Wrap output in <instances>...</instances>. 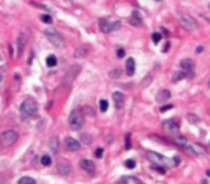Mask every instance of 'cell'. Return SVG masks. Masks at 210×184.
<instances>
[{"instance_id": "obj_7", "label": "cell", "mask_w": 210, "mask_h": 184, "mask_svg": "<svg viewBox=\"0 0 210 184\" xmlns=\"http://www.w3.org/2000/svg\"><path fill=\"white\" fill-rule=\"evenodd\" d=\"M99 29L102 33H111L115 30L121 29V23L120 22H107V20H101L99 22Z\"/></svg>"}, {"instance_id": "obj_17", "label": "cell", "mask_w": 210, "mask_h": 184, "mask_svg": "<svg viewBox=\"0 0 210 184\" xmlns=\"http://www.w3.org/2000/svg\"><path fill=\"white\" fill-rule=\"evenodd\" d=\"M81 168L85 170L86 173H94L95 171V164L91 160H82L81 161Z\"/></svg>"}, {"instance_id": "obj_8", "label": "cell", "mask_w": 210, "mask_h": 184, "mask_svg": "<svg viewBox=\"0 0 210 184\" xmlns=\"http://www.w3.org/2000/svg\"><path fill=\"white\" fill-rule=\"evenodd\" d=\"M163 127H164V130L169 134H171V135H176L177 132H179V130H180V127H179V122H177L176 120H167L163 124Z\"/></svg>"}, {"instance_id": "obj_18", "label": "cell", "mask_w": 210, "mask_h": 184, "mask_svg": "<svg viewBox=\"0 0 210 184\" xmlns=\"http://www.w3.org/2000/svg\"><path fill=\"white\" fill-rule=\"evenodd\" d=\"M120 184H141V181L134 176H122L120 178Z\"/></svg>"}, {"instance_id": "obj_16", "label": "cell", "mask_w": 210, "mask_h": 184, "mask_svg": "<svg viewBox=\"0 0 210 184\" xmlns=\"http://www.w3.org/2000/svg\"><path fill=\"white\" fill-rule=\"evenodd\" d=\"M125 72H127L128 76H132L135 73V62L132 58H128L127 62H125Z\"/></svg>"}, {"instance_id": "obj_44", "label": "cell", "mask_w": 210, "mask_h": 184, "mask_svg": "<svg viewBox=\"0 0 210 184\" xmlns=\"http://www.w3.org/2000/svg\"><path fill=\"white\" fill-rule=\"evenodd\" d=\"M206 174H207V177H210V170H207V171H206Z\"/></svg>"}, {"instance_id": "obj_19", "label": "cell", "mask_w": 210, "mask_h": 184, "mask_svg": "<svg viewBox=\"0 0 210 184\" xmlns=\"http://www.w3.org/2000/svg\"><path fill=\"white\" fill-rule=\"evenodd\" d=\"M88 52H89V49H88V46H81L79 49H76L75 50V58H86V55H88Z\"/></svg>"}, {"instance_id": "obj_25", "label": "cell", "mask_w": 210, "mask_h": 184, "mask_svg": "<svg viewBox=\"0 0 210 184\" xmlns=\"http://www.w3.org/2000/svg\"><path fill=\"white\" fill-rule=\"evenodd\" d=\"M17 184H36V181H35L32 177H22V178L17 181Z\"/></svg>"}, {"instance_id": "obj_4", "label": "cell", "mask_w": 210, "mask_h": 184, "mask_svg": "<svg viewBox=\"0 0 210 184\" xmlns=\"http://www.w3.org/2000/svg\"><path fill=\"white\" fill-rule=\"evenodd\" d=\"M19 138V134L15 131V130H7V131L2 132L0 135V145L3 147H10L12 144H15Z\"/></svg>"}, {"instance_id": "obj_40", "label": "cell", "mask_w": 210, "mask_h": 184, "mask_svg": "<svg viewBox=\"0 0 210 184\" xmlns=\"http://www.w3.org/2000/svg\"><path fill=\"white\" fill-rule=\"evenodd\" d=\"M173 161H174V165H179L180 164V157H174L173 158Z\"/></svg>"}, {"instance_id": "obj_21", "label": "cell", "mask_w": 210, "mask_h": 184, "mask_svg": "<svg viewBox=\"0 0 210 184\" xmlns=\"http://www.w3.org/2000/svg\"><path fill=\"white\" fill-rule=\"evenodd\" d=\"M187 150H190L193 154H206V151L203 150V148H199V147L196 145H191V144H187V147H186Z\"/></svg>"}, {"instance_id": "obj_11", "label": "cell", "mask_w": 210, "mask_h": 184, "mask_svg": "<svg viewBox=\"0 0 210 184\" xmlns=\"http://www.w3.org/2000/svg\"><path fill=\"white\" fill-rule=\"evenodd\" d=\"M65 144H66L68 150H71V151H78L79 148H81L79 141H76V139L72 138V137H66V138H65Z\"/></svg>"}, {"instance_id": "obj_26", "label": "cell", "mask_w": 210, "mask_h": 184, "mask_svg": "<svg viewBox=\"0 0 210 184\" xmlns=\"http://www.w3.org/2000/svg\"><path fill=\"white\" fill-rule=\"evenodd\" d=\"M41 163H42V165H45V167H49V165L52 164V158L49 157V155H42Z\"/></svg>"}, {"instance_id": "obj_38", "label": "cell", "mask_w": 210, "mask_h": 184, "mask_svg": "<svg viewBox=\"0 0 210 184\" xmlns=\"http://www.w3.org/2000/svg\"><path fill=\"white\" fill-rule=\"evenodd\" d=\"M124 55H125V50L122 48H120L118 50H117V56L118 58H124Z\"/></svg>"}, {"instance_id": "obj_6", "label": "cell", "mask_w": 210, "mask_h": 184, "mask_svg": "<svg viewBox=\"0 0 210 184\" xmlns=\"http://www.w3.org/2000/svg\"><path fill=\"white\" fill-rule=\"evenodd\" d=\"M147 157L150 158L151 161H154V163H155V164L163 165V167H171V165H174V163H171V160H169V158H165L164 155H161V154L153 153V151H150V153H147Z\"/></svg>"}, {"instance_id": "obj_1", "label": "cell", "mask_w": 210, "mask_h": 184, "mask_svg": "<svg viewBox=\"0 0 210 184\" xmlns=\"http://www.w3.org/2000/svg\"><path fill=\"white\" fill-rule=\"evenodd\" d=\"M38 108H39L38 102L35 99H32V98H27L20 105V115H22V118H29V116L35 115L38 112Z\"/></svg>"}, {"instance_id": "obj_31", "label": "cell", "mask_w": 210, "mask_h": 184, "mask_svg": "<svg viewBox=\"0 0 210 184\" xmlns=\"http://www.w3.org/2000/svg\"><path fill=\"white\" fill-rule=\"evenodd\" d=\"M41 20L43 23H48V25H50V23H52V17H50L49 15H42L41 16Z\"/></svg>"}, {"instance_id": "obj_39", "label": "cell", "mask_w": 210, "mask_h": 184, "mask_svg": "<svg viewBox=\"0 0 210 184\" xmlns=\"http://www.w3.org/2000/svg\"><path fill=\"white\" fill-rule=\"evenodd\" d=\"M171 108H173V105H171V104H169V105L161 106V109H160V111H161V112H165V111H169V109H171Z\"/></svg>"}, {"instance_id": "obj_30", "label": "cell", "mask_w": 210, "mask_h": 184, "mask_svg": "<svg viewBox=\"0 0 210 184\" xmlns=\"http://www.w3.org/2000/svg\"><path fill=\"white\" fill-rule=\"evenodd\" d=\"M99 109H101V112H105V111L108 109V102L105 101V99H101V101H99Z\"/></svg>"}, {"instance_id": "obj_34", "label": "cell", "mask_w": 210, "mask_h": 184, "mask_svg": "<svg viewBox=\"0 0 210 184\" xmlns=\"http://www.w3.org/2000/svg\"><path fill=\"white\" fill-rule=\"evenodd\" d=\"M153 170L158 171L160 174H165V168L163 167V165H153Z\"/></svg>"}, {"instance_id": "obj_13", "label": "cell", "mask_w": 210, "mask_h": 184, "mask_svg": "<svg viewBox=\"0 0 210 184\" xmlns=\"http://www.w3.org/2000/svg\"><path fill=\"white\" fill-rule=\"evenodd\" d=\"M128 23H130L131 26H138V27L143 26V19H141V16H140V13L137 10L132 12V16L130 17Z\"/></svg>"}, {"instance_id": "obj_33", "label": "cell", "mask_w": 210, "mask_h": 184, "mask_svg": "<svg viewBox=\"0 0 210 184\" xmlns=\"http://www.w3.org/2000/svg\"><path fill=\"white\" fill-rule=\"evenodd\" d=\"M151 39H153V42H154V43H158V42L161 40V35H160V33H157V32H154V33L151 35Z\"/></svg>"}, {"instance_id": "obj_46", "label": "cell", "mask_w": 210, "mask_h": 184, "mask_svg": "<svg viewBox=\"0 0 210 184\" xmlns=\"http://www.w3.org/2000/svg\"><path fill=\"white\" fill-rule=\"evenodd\" d=\"M155 2H161V0H155Z\"/></svg>"}, {"instance_id": "obj_5", "label": "cell", "mask_w": 210, "mask_h": 184, "mask_svg": "<svg viewBox=\"0 0 210 184\" xmlns=\"http://www.w3.org/2000/svg\"><path fill=\"white\" fill-rule=\"evenodd\" d=\"M84 122H85V120H84L82 111H72L71 115H69V127H71L72 130L78 131L79 128H82Z\"/></svg>"}, {"instance_id": "obj_48", "label": "cell", "mask_w": 210, "mask_h": 184, "mask_svg": "<svg viewBox=\"0 0 210 184\" xmlns=\"http://www.w3.org/2000/svg\"><path fill=\"white\" fill-rule=\"evenodd\" d=\"M0 147H2V145H0Z\"/></svg>"}, {"instance_id": "obj_37", "label": "cell", "mask_w": 210, "mask_h": 184, "mask_svg": "<svg viewBox=\"0 0 210 184\" xmlns=\"http://www.w3.org/2000/svg\"><path fill=\"white\" fill-rule=\"evenodd\" d=\"M102 155H104V150H102V148H97V150H95V157L101 158Z\"/></svg>"}, {"instance_id": "obj_42", "label": "cell", "mask_w": 210, "mask_h": 184, "mask_svg": "<svg viewBox=\"0 0 210 184\" xmlns=\"http://www.w3.org/2000/svg\"><path fill=\"white\" fill-rule=\"evenodd\" d=\"M196 52L197 53H200V52H203V46H199V48L196 49Z\"/></svg>"}, {"instance_id": "obj_14", "label": "cell", "mask_w": 210, "mask_h": 184, "mask_svg": "<svg viewBox=\"0 0 210 184\" xmlns=\"http://www.w3.org/2000/svg\"><path fill=\"white\" fill-rule=\"evenodd\" d=\"M170 97H171V92H170L169 89H163V91H160V92L155 95V101L160 102V104H163V102L169 101Z\"/></svg>"}, {"instance_id": "obj_47", "label": "cell", "mask_w": 210, "mask_h": 184, "mask_svg": "<svg viewBox=\"0 0 210 184\" xmlns=\"http://www.w3.org/2000/svg\"><path fill=\"white\" fill-rule=\"evenodd\" d=\"M209 87H210V81H209Z\"/></svg>"}, {"instance_id": "obj_32", "label": "cell", "mask_w": 210, "mask_h": 184, "mask_svg": "<svg viewBox=\"0 0 210 184\" xmlns=\"http://www.w3.org/2000/svg\"><path fill=\"white\" fill-rule=\"evenodd\" d=\"M135 165H137V164H135V161H134V160H131V158L125 161V167H127V168H130V170L135 168Z\"/></svg>"}, {"instance_id": "obj_28", "label": "cell", "mask_w": 210, "mask_h": 184, "mask_svg": "<svg viewBox=\"0 0 210 184\" xmlns=\"http://www.w3.org/2000/svg\"><path fill=\"white\" fill-rule=\"evenodd\" d=\"M25 40H26V35H22L19 38V43H17V48H19V55L22 53V50H23V45H25Z\"/></svg>"}, {"instance_id": "obj_9", "label": "cell", "mask_w": 210, "mask_h": 184, "mask_svg": "<svg viewBox=\"0 0 210 184\" xmlns=\"http://www.w3.org/2000/svg\"><path fill=\"white\" fill-rule=\"evenodd\" d=\"M180 68H181V71H184L189 76H191L193 75V71H194V62H193L191 59H189V58L181 59L180 60Z\"/></svg>"}, {"instance_id": "obj_3", "label": "cell", "mask_w": 210, "mask_h": 184, "mask_svg": "<svg viewBox=\"0 0 210 184\" xmlns=\"http://www.w3.org/2000/svg\"><path fill=\"white\" fill-rule=\"evenodd\" d=\"M45 36L53 46H56V48H64L65 42H64V38H62V35L55 29H46L45 30Z\"/></svg>"}, {"instance_id": "obj_41", "label": "cell", "mask_w": 210, "mask_h": 184, "mask_svg": "<svg viewBox=\"0 0 210 184\" xmlns=\"http://www.w3.org/2000/svg\"><path fill=\"white\" fill-rule=\"evenodd\" d=\"M150 82H151V76H148V78H146V82H144L143 85H144V87H146L147 83H150Z\"/></svg>"}, {"instance_id": "obj_10", "label": "cell", "mask_w": 210, "mask_h": 184, "mask_svg": "<svg viewBox=\"0 0 210 184\" xmlns=\"http://www.w3.org/2000/svg\"><path fill=\"white\" fill-rule=\"evenodd\" d=\"M112 99H114V104H115V106L118 109L124 108V104H125V97L122 92H120V91H115L112 94Z\"/></svg>"}, {"instance_id": "obj_27", "label": "cell", "mask_w": 210, "mask_h": 184, "mask_svg": "<svg viewBox=\"0 0 210 184\" xmlns=\"http://www.w3.org/2000/svg\"><path fill=\"white\" fill-rule=\"evenodd\" d=\"M81 141H82L84 144H91L92 143V137H91L89 134H81Z\"/></svg>"}, {"instance_id": "obj_20", "label": "cell", "mask_w": 210, "mask_h": 184, "mask_svg": "<svg viewBox=\"0 0 210 184\" xmlns=\"http://www.w3.org/2000/svg\"><path fill=\"white\" fill-rule=\"evenodd\" d=\"M49 147H50L52 153H58V150H59V141H58L56 137H52V138H50V141H49Z\"/></svg>"}, {"instance_id": "obj_29", "label": "cell", "mask_w": 210, "mask_h": 184, "mask_svg": "<svg viewBox=\"0 0 210 184\" xmlns=\"http://www.w3.org/2000/svg\"><path fill=\"white\" fill-rule=\"evenodd\" d=\"M125 150H131V134L125 135Z\"/></svg>"}, {"instance_id": "obj_23", "label": "cell", "mask_w": 210, "mask_h": 184, "mask_svg": "<svg viewBox=\"0 0 210 184\" xmlns=\"http://www.w3.org/2000/svg\"><path fill=\"white\" fill-rule=\"evenodd\" d=\"M186 76H189L187 73L184 71H180V72H174L173 73V82H179L180 79H183V78H186Z\"/></svg>"}, {"instance_id": "obj_22", "label": "cell", "mask_w": 210, "mask_h": 184, "mask_svg": "<svg viewBox=\"0 0 210 184\" xmlns=\"http://www.w3.org/2000/svg\"><path fill=\"white\" fill-rule=\"evenodd\" d=\"M56 64H58V58L55 56V55H49V56L46 58V65H48L49 68L56 66Z\"/></svg>"}, {"instance_id": "obj_12", "label": "cell", "mask_w": 210, "mask_h": 184, "mask_svg": "<svg viewBox=\"0 0 210 184\" xmlns=\"http://www.w3.org/2000/svg\"><path fill=\"white\" fill-rule=\"evenodd\" d=\"M71 165L68 164L66 161H59L56 164V171L59 174H62V176H66V174H69L71 173Z\"/></svg>"}, {"instance_id": "obj_45", "label": "cell", "mask_w": 210, "mask_h": 184, "mask_svg": "<svg viewBox=\"0 0 210 184\" xmlns=\"http://www.w3.org/2000/svg\"><path fill=\"white\" fill-rule=\"evenodd\" d=\"M2 81H3V75H2V73H0V82H2Z\"/></svg>"}, {"instance_id": "obj_43", "label": "cell", "mask_w": 210, "mask_h": 184, "mask_svg": "<svg viewBox=\"0 0 210 184\" xmlns=\"http://www.w3.org/2000/svg\"><path fill=\"white\" fill-rule=\"evenodd\" d=\"M169 46H170V43H165V48L163 49V50H164V52H167V50H169Z\"/></svg>"}, {"instance_id": "obj_15", "label": "cell", "mask_w": 210, "mask_h": 184, "mask_svg": "<svg viewBox=\"0 0 210 184\" xmlns=\"http://www.w3.org/2000/svg\"><path fill=\"white\" fill-rule=\"evenodd\" d=\"M79 71H81V68H79L78 65H74L71 69H68L66 76H65V81H66V82H71V81H74V78L78 75Z\"/></svg>"}, {"instance_id": "obj_24", "label": "cell", "mask_w": 210, "mask_h": 184, "mask_svg": "<svg viewBox=\"0 0 210 184\" xmlns=\"http://www.w3.org/2000/svg\"><path fill=\"white\" fill-rule=\"evenodd\" d=\"M174 143L177 144V145H180V147H184V148H186V147H187V139L184 138V137H176V138H174Z\"/></svg>"}, {"instance_id": "obj_36", "label": "cell", "mask_w": 210, "mask_h": 184, "mask_svg": "<svg viewBox=\"0 0 210 184\" xmlns=\"http://www.w3.org/2000/svg\"><path fill=\"white\" fill-rule=\"evenodd\" d=\"M120 75H121V71H120V69H115V71H111V72H109V76H111V78H118Z\"/></svg>"}, {"instance_id": "obj_35", "label": "cell", "mask_w": 210, "mask_h": 184, "mask_svg": "<svg viewBox=\"0 0 210 184\" xmlns=\"http://www.w3.org/2000/svg\"><path fill=\"white\" fill-rule=\"evenodd\" d=\"M187 120L190 121V122H199V118H197L194 114H189V115H187Z\"/></svg>"}, {"instance_id": "obj_2", "label": "cell", "mask_w": 210, "mask_h": 184, "mask_svg": "<svg viewBox=\"0 0 210 184\" xmlns=\"http://www.w3.org/2000/svg\"><path fill=\"white\" fill-rule=\"evenodd\" d=\"M179 22H180L181 26H183L186 30H189V32H193V30L199 29V23H197V20H196L193 16L187 15V13H180V15H179Z\"/></svg>"}]
</instances>
